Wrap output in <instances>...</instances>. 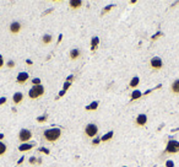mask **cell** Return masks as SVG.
I'll return each mask as SVG.
<instances>
[{"mask_svg": "<svg viewBox=\"0 0 179 167\" xmlns=\"http://www.w3.org/2000/svg\"><path fill=\"white\" fill-rule=\"evenodd\" d=\"M113 7H114V5H111V6L105 7V9H104V11H103V15H104V14H105V12H107V11H109V10H111V9H113Z\"/></svg>", "mask_w": 179, "mask_h": 167, "instance_id": "cell-26", "label": "cell"}, {"mask_svg": "<svg viewBox=\"0 0 179 167\" xmlns=\"http://www.w3.org/2000/svg\"><path fill=\"white\" fill-rule=\"evenodd\" d=\"M3 138H4V134H0V139L3 140Z\"/></svg>", "mask_w": 179, "mask_h": 167, "instance_id": "cell-31", "label": "cell"}, {"mask_svg": "<svg viewBox=\"0 0 179 167\" xmlns=\"http://www.w3.org/2000/svg\"><path fill=\"white\" fill-rule=\"evenodd\" d=\"M28 79H30V75L27 73H20L19 75H17V77H16V82L17 84H20V85H25V84L28 81Z\"/></svg>", "mask_w": 179, "mask_h": 167, "instance_id": "cell-8", "label": "cell"}, {"mask_svg": "<svg viewBox=\"0 0 179 167\" xmlns=\"http://www.w3.org/2000/svg\"><path fill=\"white\" fill-rule=\"evenodd\" d=\"M80 57H81V52H80V49H77V48L71 49L70 53H69V58H70V60H72V62L77 60Z\"/></svg>", "mask_w": 179, "mask_h": 167, "instance_id": "cell-10", "label": "cell"}, {"mask_svg": "<svg viewBox=\"0 0 179 167\" xmlns=\"http://www.w3.org/2000/svg\"><path fill=\"white\" fill-rule=\"evenodd\" d=\"M171 91L173 92V94L179 95V79H177V80H174V81L172 82V85H171Z\"/></svg>", "mask_w": 179, "mask_h": 167, "instance_id": "cell-14", "label": "cell"}, {"mask_svg": "<svg viewBox=\"0 0 179 167\" xmlns=\"http://www.w3.org/2000/svg\"><path fill=\"white\" fill-rule=\"evenodd\" d=\"M141 96H142L141 91H139V90L132 91V94H131V102H132V101H135V100H139Z\"/></svg>", "mask_w": 179, "mask_h": 167, "instance_id": "cell-19", "label": "cell"}, {"mask_svg": "<svg viewBox=\"0 0 179 167\" xmlns=\"http://www.w3.org/2000/svg\"><path fill=\"white\" fill-rule=\"evenodd\" d=\"M6 65H7V68H9V69H14V68L16 67V65H15V62H12V60H10V62H7Z\"/></svg>", "mask_w": 179, "mask_h": 167, "instance_id": "cell-23", "label": "cell"}, {"mask_svg": "<svg viewBox=\"0 0 179 167\" xmlns=\"http://www.w3.org/2000/svg\"><path fill=\"white\" fill-rule=\"evenodd\" d=\"M21 30H22V26H21L20 22H17V21L12 22V24L10 25V27H9V31H10L11 33H14V35L20 33V31H21Z\"/></svg>", "mask_w": 179, "mask_h": 167, "instance_id": "cell-9", "label": "cell"}, {"mask_svg": "<svg viewBox=\"0 0 179 167\" xmlns=\"http://www.w3.org/2000/svg\"><path fill=\"white\" fill-rule=\"evenodd\" d=\"M159 36H161V33H156V35H155V37H152V41H155V39L157 38V37H159Z\"/></svg>", "mask_w": 179, "mask_h": 167, "instance_id": "cell-29", "label": "cell"}, {"mask_svg": "<svg viewBox=\"0 0 179 167\" xmlns=\"http://www.w3.org/2000/svg\"><path fill=\"white\" fill-rule=\"evenodd\" d=\"M32 136H33V134H32L31 130L28 129H21L20 133H19V141L21 144H25V143H28Z\"/></svg>", "mask_w": 179, "mask_h": 167, "instance_id": "cell-5", "label": "cell"}, {"mask_svg": "<svg viewBox=\"0 0 179 167\" xmlns=\"http://www.w3.org/2000/svg\"><path fill=\"white\" fill-rule=\"evenodd\" d=\"M150 67L152 70L155 71H158L161 70V69L163 68V62H162V59H161L159 57H153L152 59L150 60Z\"/></svg>", "mask_w": 179, "mask_h": 167, "instance_id": "cell-6", "label": "cell"}, {"mask_svg": "<svg viewBox=\"0 0 179 167\" xmlns=\"http://www.w3.org/2000/svg\"><path fill=\"white\" fill-rule=\"evenodd\" d=\"M34 146H36V144H34V143H31V144H21V145L19 146V151L24 152V151H27V150L33 149Z\"/></svg>", "mask_w": 179, "mask_h": 167, "instance_id": "cell-13", "label": "cell"}, {"mask_svg": "<svg viewBox=\"0 0 179 167\" xmlns=\"http://www.w3.org/2000/svg\"><path fill=\"white\" fill-rule=\"evenodd\" d=\"M32 84H33V86H34V85H42V82H41V79H33V80H32Z\"/></svg>", "mask_w": 179, "mask_h": 167, "instance_id": "cell-24", "label": "cell"}, {"mask_svg": "<svg viewBox=\"0 0 179 167\" xmlns=\"http://www.w3.org/2000/svg\"><path fill=\"white\" fill-rule=\"evenodd\" d=\"M113 132H109V133H107L104 136H102L101 138V143H105V141H109V140H112V138H113Z\"/></svg>", "mask_w": 179, "mask_h": 167, "instance_id": "cell-18", "label": "cell"}, {"mask_svg": "<svg viewBox=\"0 0 179 167\" xmlns=\"http://www.w3.org/2000/svg\"><path fill=\"white\" fill-rule=\"evenodd\" d=\"M81 6H82L81 0H71V1H69V7H70L71 10H77V9H80Z\"/></svg>", "mask_w": 179, "mask_h": 167, "instance_id": "cell-12", "label": "cell"}, {"mask_svg": "<svg viewBox=\"0 0 179 167\" xmlns=\"http://www.w3.org/2000/svg\"><path fill=\"white\" fill-rule=\"evenodd\" d=\"M3 67H4V58L0 55V69H1Z\"/></svg>", "mask_w": 179, "mask_h": 167, "instance_id": "cell-27", "label": "cell"}, {"mask_svg": "<svg viewBox=\"0 0 179 167\" xmlns=\"http://www.w3.org/2000/svg\"><path fill=\"white\" fill-rule=\"evenodd\" d=\"M166 167H174L173 161H167V162H166Z\"/></svg>", "mask_w": 179, "mask_h": 167, "instance_id": "cell-25", "label": "cell"}, {"mask_svg": "<svg viewBox=\"0 0 179 167\" xmlns=\"http://www.w3.org/2000/svg\"><path fill=\"white\" fill-rule=\"evenodd\" d=\"M97 107H98V102H93V103H91V106H88L86 109L87 111H95Z\"/></svg>", "mask_w": 179, "mask_h": 167, "instance_id": "cell-20", "label": "cell"}, {"mask_svg": "<svg viewBox=\"0 0 179 167\" xmlns=\"http://www.w3.org/2000/svg\"><path fill=\"white\" fill-rule=\"evenodd\" d=\"M178 152H179V141H177V140L168 141L166 150H164V154L173 155V154H178Z\"/></svg>", "mask_w": 179, "mask_h": 167, "instance_id": "cell-4", "label": "cell"}, {"mask_svg": "<svg viewBox=\"0 0 179 167\" xmlns=\"http://www.w3.org/2000/svg\"><path fill=\"white\" fill-rule=\"evenodd\" d=\"M61 134H63L61 129L50 128V129H47V130L43 132V138L47 143H55L61 138Z\"/></svg>", "mask_w": 179, "mask_h": 167, "instance_id": "cell-1", "label": "cell"}, {"mask_svg": "<svg viewBox=\"0 0 179 167\" xmlns=\"http://www.w3.org/2000/svg\"><path fill=\"white\" fill-rule=\"evenodd\" d=\"M101 143V138H98V136H96L95 139H93V141H92V145L93 146H96V145H98V144Z\"/></svg>", "mask_w": 179, "mask_h": 167, "instance_id": "cell-22", "label": "cell"}, {"mask_svg": "<svg viewBox=\"0 0 179 167\" xmlns=\"http://www.w3.org/2000/svg\"><path fill=\"white\" fill-rule=\"evenodd\" d=\"M140 84V79H139V76H134L131 79V81H130V84H129V86L131 87V89H135V87L137 86Z\"/></svg>", "mask_w": 179, "mask_h": 167, "instance_id": "cell-15", "label": "cell"}, {"mask_svg": "<svg viewBox=\"0 0 179 167\" xmlns=\"http://www.w3.org/2000/svg\"><path fill=\"white\" fill-rule=\"evenodd\" d=\"M85 135L87 138H90V139H95L96 136H97V134H98V125L97 124H95V123H90V124H87L86 127H85Z\"/></svg>", "mask_w": 179, "mask_h": 167, "instance_id": "cell-3", "label": "cell"}, {"mask_svg": "<svg viewBox=\"0 0 179 167\" xmlns=\"http://www.w3.org/2000/svg\"><path fill=\"white\" fill-rule=\"evenodd\" d=\"M44 95V87L43 85H34L32 86L28 91V97L31 100H37Z\"/></svg>", "mask_w": 179, "mask_h": 167, "instance_id": "cell-2", "label": "cell"}, {"mask_svg": "<svg viewBox=\"0 0 179 167\" xmlns=\"http://www.w3.org/2000/svg\"><path fill=\"white\" fill-rule=\"evenodd\" d=\"M146 123H147V115L145 113H141L135 118V124L137 127H145Z\"/></svg>", "mask_w": 179, "mask_h": 167, "instance_id": "cell-7", "label": "cell"}, {"mask_svg": "<svg viewBox=\"0 0 179 167\" xmlns=\"http://www.w3.org/2000/svg\"><path fill=\"white\" fill-rule=\"evenodd\" d=\"M5 102H6V98H0V106H1V105H4V103H5Z\"/></svg>", "mask_w": 179, "mask_h": 167, "instance_id": "cell-28", "label": "cell"}, {"mask_svg": "<svg viewBox=\"0 0 179 167\" xmlns=\"http://www.w3.org/2000/svg\"><path fill=\"white\" fill-rule=\"evenodd\" d=\"M52 41H53V37L50 35H44L42 37V43L43 44H50L52 43Z\"/></svg>", "mask_w": 179, "mask_h": 167, "instance_id": "cell-17", "label": "cell"}, {"mask_svg": "<svg viewBox=\"0 0 179 167\" xmlns=\"http://www.w3.org/2000/svg\"><path fill=\"white\" fill-rule=\"evenodd\" d=\"M24 98H25V96H24V94L22 92H15L14 94V96H12V102L15 105H20L22 101H24Z\"/></svg>", "mask_w": 179, "mask_h": 167, "instance_id": "cell-11", "label": "cell"}, {"mask_svg": "<svg viewBox=\"0 0 179 167\" xmlns=\"http://www.w3.org/2000/svg\"><path fill=\"white\" fill-rule=\"evenodd\" d=\"M6 151H7L6 144L4 143L3 140H0V156H4V155L6 154Z\"/></svg>", "mask_w": 179, "mask_h": 167, "instance_id": "cell-16", "label": "cell"}, {"mask_svg": "<svg viewBox=\"0 0 179 167\" xmlns=\"http://www.w3.org/2000/svg\"><path fill=\"white\" fill-rule=\"evenodd\" d=\"M45 118H47V117H45V115H44L43 118H38L37 120H38V122H43V120H45Z\"/></svg>", "mask_w": 179, "mask_h": 167, "instance_id": "cell-30", "label": "cell"}, {"mask_svg": "<svg viewBox=\"0 0 179 167\" xmlns=\"http://www.w3.org/2000/svg\"><path fill=\"white\" fill-rule=\"evenodd\" d=\"M98 42H99V39L97 38V37H95V38L92 39V47H91V49H92V50H95L96 48H97V44H98Z\"/></svg>", "mask_w": 179, "mask_h": 167, "instance_id": "cell-21", "label": "cell"}]
</instances>
